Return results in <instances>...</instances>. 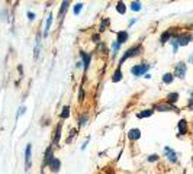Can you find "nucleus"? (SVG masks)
<instances>
[{
	"label": "nucleus",
	"instance_id": "nucleus-1",
	"mask_svg": "<svg viewBox=\"0 0 193 174\" xmlns=\"http://www.w3.org/2000/svg\"><path fill=\"white\" fill-rule=\"evenodd\" d=\"M138 54H141V47H139V45H135V47H132V48H129L127 52L123 54V57L121 58V61H119V67H121L128 58H132V57H135V55H138Z\"/></svg>",
	"mask_w": 193,
	"mask_h": 174
},
{
	"label": "nucleus",
	"instance_id": "nucleus-2",
	"mask_svg": "<svg viewBox=\"0 0 193 174\" xmlns=\"http://www.w3.org/2000/svg\"><path fill=\"white\" fill-rule=\"evenodd\" d=\"M149 70V64H147V62H144V64H138L135 65V67H132L131 68V73H132L134 76H144V74H147V71Z\"/></svg>",
	"mask_w": 193,
	"mask_h": 174
},
{
	"label": "nucleus",
	"instance_id": "nucleus-3",
	"mask_svg": "<svg viewBox=\"0 0 193 174\" xmlns=\"http://www.w3.org/2000/svg\"><path fill=\"white\" fill-rule=\"evenodd\" d=\"M174 38H176L177 44H179V47H184V45H187L190 41H193V36L190 35V33H182V35H176Z\"/></svg>",
	"mask_w": 193,
	"mask_h": 174
},
{
	"label": "nucleus",
	"instance_id": "nucleus-4",
	"mask_svg": "<svg viewBox=\"0 0 193 174\" xmlns=\"http://www.w3.org/2000/svg\"><path fill=\"white\" fill-rule=\"evenodd\" d=\"M155 110H160V112H180L176 106H173V104H168V103H158L154 106Z\"/></svg>",
	"mask_w": 193,
	"mask_h": 174
},
{
	"label": "nucleus",
	"instance_id": "nucleus-5",
	"mask_svg": "<svg viewBox=\"0 0 193 174\" xmlns=\"http://www.w3.org/2000/svg\"><path fill=\"white\" fill-rule=\"evenodd\" d=\"M186 70H187V67H186L184 62H177L176 68H174V76L179 77V78H184V76H186Z\"/></svg>",
	"mask_w": 193,
	"mask_h": 174
},
{
	"label": "nucleus",
	"instance_id": "nucleus-6",
	"mask_svg": "<svg viewBox=\"0 0 193 174\" xmlns=\"http://www.w3.org/2000/svg\"><path fill=\"white\" fill-rule=\"evenodd\" d=\"M164 154H165V157L168 158L171 163H177V154H176V151H173L170 147H165L164 148Z\"/></svg>",
	"mask_w": 193,
	"mask_h": 174
},
{
	"label": "nucleus",
	"instance_id": "nucleus-7",
	"mask_svg": "<svg viewBox=\"0 0 193 174\" xmlns=\"http://www.w3.org/2000/svg\"><path fill=\"white\" fill-rule=\"evenodd\" d=\"M173 38H174V31H173V29H168V31H165V32L160 36V42L165 44L168 39H173Z\"/></svg>",
	"mask_w": 193,
	"mask_h": 174
},
{
	"label": "nucleus",
	"instance_id": "nucleus-8",
	"mask_svg": "<svg viewBox=\"0 0 193 174\" xmlns=\"http://www.w3.org/2000/svg\"><path fill=\"white\" fill-rule=\"evenodd\" d=\"M48 167H50V168L52 170L54 173H57V171L60 170V167H61V161H60V160H58L57 157H54V158H52V160L50 161V164H48Z\"/></svg>",
	"mask_w": 193,
	"mask_h": 174
},
{
	"label": "nucleus",
	"instance_id": "nucleus-9",
	"mask_svg": "<svg viewBox=\"0 0 193 174\" xmlns=\"http://www.w3.org/2000/svg\"><path fill=\"white\" fill-rule=\"evenodd\" d=\"M128 38H129V35H128L127 31H121V32H118V35H116V42L121 45V44L127 42Z\"/></svg>",
	"mask_w": 193,
	"mask_h": 174
},
{
	"label": "nucleus",
	"instance_id": "nucleus-10",
	"mask_svg": "<svg viewBox=\"0 0 193 174\" xmlns=\"http://www.w3.org/2000/svg\"><path fill=\"white\" fill-rule=\"evenodd\" d=\"M128 138H129L131 141H137V139H139V138H141V130L137 129V128L131 129L129 132H128Z\"/></svg>",
	"mask_w": 193,
	"mask_h": 174
},
{
	"label": "nucleus",
	"instance_id": "nucleus-11",
	"mask_svg": "<svg viewBox=\"0 0 193 174\" xmlns=\"http://www.w3.org/2000/svg\"><path fill=\"white\" fill-rule=\"evenodd\" d=\"M31 151H32V145L28 144L26 149H25V161H26V170H29V165H31Z\"/></svg>",
	"mask_w": 193,
	"mask_h": 174
},
{
	"label": "nucleus",
	"instance_id": "nucleus-12",
	"mask_svg": "<svg viewBox=\"0 0 193 174\" xmlns=\"http://www.w3.org/2000/svg\"><path fill=\"white\" fill-rule=\"evenodd\" d=\"M177 128H179V135H184V134L187 132V122H186V119L180 120L179 125H177Z\"/></svg>",
	"mask_w": 193,
	"mask_h": 174
},
{
	"label": "nucleus",
	"instance_id": "nucleus-13",
	"mask_svg": "<svg viewBox=\"0 0 193 174\" xmlns=\"http://www.w3.org/2000/svg\"><path fill=\"white\" fill-rule=\"evenodd\" d=\"M54 158V155H52V147H48L47 148V151H45V157H44V165H48L50 164V161Z\"/></svg>",
	"mask_w": 193,
	"mask_h": 174
},
{
	"label": "nucleus",
	"instance_id": "nucleus-14",
	"mask_svg": "<svg viewBox=\"0 0 193 174\" xmlns=\"http://www.w3.org/2000/svg\"><path fill=\"white\" fill-rule=\"evenodd\" d=\"M80 55H81V58H83V65H84V68L87 70L89 65H90V60H92V55L87 54V52H80Z\"/></svg>",
	"mask_w": 193,
	"mask_h": 174
},
{
	"label": "nucleus",
	"instance_id": "nucleus-15",
	"mask_svg": "<svg viewBox=\"0 0 193 174\" xmlns=\"http://www.w3.org/2000/svg\"><path fill=\"white\" fill-rule=\"evenodd\" d=\"M177 100H179V93H168V96H167V103L168 104H173L174 106V103H176Z\"/></svg>",
	"mask_w": 193,
	"mask_h": 174
},
{
	"label": "nucleus",
	"instance_id": "nucleus-16",
	"mask_svg": "<svg viewBox=\"0 0 193 174\" xmlns=\"http://www.w3.org/2000/svg\"><path fill=\"white\" fill-rule=\"evenodd\" d=\"M153 113H154V109H145L142 112H139L137 116H138V119H144V118H149Z\"/></svg>",
	"mask_w": 193,
	"mask_h": 174
},
{
	"label": "nucleus",
	"instance_id": "nucleus-17",
	"mask_svg": "<svg viewBox=\"0 0 193 174\" xmlns=\"http://www.w3.org/2000/svg\"><path fill=\"white\" fill-rule=\"evenodd\" d=\"M122 80V71H121V67H118V70L113 73V76H112V81L113 83H118Z\"/></svg>",
	"mask_w": 193,
	"mask_h": 174
},
{
	"label": "nucleus",
	"instance_id": "nucleus-18",
	"mask_svg": "<svg viewBox=\"0 0 193 174\" xmlns=\"http://www.w3.org/2000/svg\"><path fill=\"white\" fill-rule=\"evenodd\" d=\"M173 80H174V76H173L171 73H165L164 76H163V83H165V84L173 83Z\"/></svg>",
	"mask_w": 193,
	"mask_h": 174
},
{
	"label": "nucleus",
	"instance_id": "nucleus-19",
	"mask_svg": "<svg viewBox=\"0 0 193 174\" xmlns=\"http://www.w3.org/2000/svg\"><path fill=\"white\" fill-rule=\"evenodd\" d=\"M52 15H50L48 16V19H47V25H45V31H44V36H47L48 35V31H50V28H51V23H52Z\"/></svg>",
	"mask_w": 193,
	"mask_h": 174
},
{
	"label": "nucleus",
	"instance_id": "nucleus-20",
	"mask_svg": "<svg viewBox=\"0 0 193 174\" xmlns=\"http://www.w3.org/2000/svg\"><path fill=\"white\" fill-rule=\"evenodd\" d=\"M116 10H118V13H121V15H123V13L127 12V6L123 5L122 2H118V5H116Z\"/></svg>",
	"mask_w": 193,
	"mask_h": 174
},
{
	"label": "nucleus",
	"instance_id": "nucleus-21",
	"mask_svg": "<svg viewBox=\"0 0 193 174\" xmlns=\"http://www.w3.org/2000/svg\"><path fill=\"white\" fill-rule=\"evenodd\" d=\"M61 136V125H58V128L55 129V135H54V144H58Z\"/></svg>",
	"mask_w": 193,
	"mask_h": 174
},
{
	"label": "nucleus",
	"instance_id": "nucleus-22",
	"mask_svg": "<svg viewBox=\"0 0 193 174\" xmlns=\"http://www.w3.org/2000/svg\"><path fill=\"white\" fill-rule=\"evenodd\" d=\"M68 115H70V108L68 106H64L62 108V112H61V119H67Z\"/></svg>",
	"mask_w": 193,
	"mask_h": 174
},
{
	"label": "nucleus",
	"instance_id": "nucleus-23",
	"mask_svg": "<svg viewBox=\"0 0 193 174\" xmlns=\"http://www.w3.org/2000/svg\"><path fill=\"white\" fill-rule=\"evenodd\" d=\"M131 9H132L134 12H139L141 10V3H139V2H132V3H131Z\"/></svg>",
	"mask_w": 193,
	"mask_h": 174
},
{
	"label": "nucleus",
	"instance_id": "nucleus-24",
	"mask_svg": "<svg viewBox=\"0 0 193 174\" xmlns=\"http://www.w3.org/2000/svg\"><path fill=\"white\" fill-rule=\"evenodd\" d=\"M68 6H70L68 2H62V5H61V10H60V16H62V15L66 13V10L68 9Z\"/></svg>",
	"mask_w": 193,
	"mask_h": 174
},
{
	"label": "nucleus",
	"instance_id": "nucleus-25",
	"mask_svg": "<svg viewBox=\"0 0 193 174\" xmlns=\"http://www.w3.org/2000/svg\"><path fill=\"white\" fill-rule=\"evenodd\" d=\"M119 47H121V45H119V44L116 42H113L112 44V51H113V55H112V57H113V58H115V55H116V52H118V49H119Z\"/></svg>",
	"mask_w": 193,
	"mask_h": 174
},
{
	"label": "nucleus",
	"instance_id": "nucleus-26",
	"mask_svg": "<svg viewBox=\"0 0 193 174\" xmlns=\"http://www.w3.org/2000/svg\"><path fill=\"white\" fill-rule=\"evenodd\" d=\"M81 9H83V5L81 3H77V5L74 6V15H78L81 12Z\"/></svg>",
	"mask_w": 193,
	"mask_h": 174
},
{
	"label": "nucleus",
	"instance_id": "nucleus-27",
	"mask_svg": "<svg viewBox=\"0 0 193 174\" xmlns=\"http://www.w3.org/2000/svg\"><path fill=\"white\" fill-rule=\"evenodd\" d=\"M171 45H173V52H177V49H179V44H177L176 38L171 39Z\"/></svg>",
	"mask_w": 193,
	"mask_h": 174
},
{
	"label": "nucleus",
	"instance_id": "nucleus-28",
	"mask_svg": "<svg viewBox=\"0 0 193 174\" xmlns=\"http://www.w3.org/2000/svg\"><path fill=\"white\" fill-rule=\"evenodd\" d=\"M86 120H87V116H86V115H83L81 118L78 119V126H83L84 123H86Z\"/></svg>",
	"mask_w": 193,
	"mask_h": 174
},
{
	"label": "nucleus",
	"instance_id": "nucleus-29",
	"mask_svg": "<svg viewBox=\"0 0 193 174\" xmlns=\"http://www.w3.org/2000/svg\"><path fill=\"white\" fill-rule=\"evenodd\" d=\"M157 160H158V155H157V154H151V155H148L149 163H154V161H157Z\"/></svg>",
	"mask_w": 193,
	"mask_h": 174
},
{
	"label": "nucleus",
	"instance_id": "nucleus-30",
	"mask_svg": "<svg viewBox=\"0 0 193 174\" xmlns=\"http://www.w3.org/2000/svg\"><path fill=\"white\" fill-rule=\"evenodd\" d=\"M28 19H29V21H33V19H35V13H32V12H28Z\"/></svg>",
	"mask_w": 193,
	"mask_h": 174
},
{
	"label": "nucleus",
	"instance_id": "nucleus-31",
	"mask_svg": "<svg viewBox=\"0 0 193 174\" xmlns=\"http://www.w3.org/2000/svg\"><path fill=\"white\" fill-rule=\"evenodd\" d=\"M84 97V92H83V89H80V92H78V100H83Z\"/></svg>",
	"mask_w": 193,
	"mask_h": 174
},
{
	"label": "nucleus",
	"instance_id": "nucleus-32",
	"mask_svg": "<svg viewBox=\"0 0 193 174\" xmlns=\"http://www.w3.org/2000/svg\"><path fill=\"white\" fill-rule=\"evenodd\" d=\"M25 113V106H22V108L19 109V113H17V116H19V115H23Z\"/></svg>",
	"mask_w": 193,
	"mask_h": 174
},
{
	"label": "nucleus",
	"instance_id": "nucleus-33",
	"mask_svg": "<svg viewBox=\"0 0 193 174\" xmlns=\"http://www.w3.org/2000/svg\"><path fill=\"white\" fill-rule=\"evenodd\" d=\"M81 67H83V62H81V61H80V62H77V68H81Z\"/></svg>",
	"mask_w": 193,
	"mask_h": 174
},
{
	"label": "nucleus",
	"instance_id": "nucleus-34",
	"mask_svg": "<svg viewBox=\"0 0 193 174\" xmlns=\"http://www.w3.org/2000/svg\"><path fill=\"white\" fill-rule=\"evenodd\" d=\"M189 62H192V64H193V54L189 57Z\"/></svg>",
	"mask_w": 193,
	"mask_h": 174
},
{
	"label": "nucleus",
	"instance_id": "nucleus-35",
	"mask_svg": "<svg viewBox=\"0 0 193 174\" xmlns=\"http://www.w3.org/2000/svg\"><path fill=\"white\" fill-rule=\"evenodd\" d=\"M192 100H193V93H192Z\"/></svg>",
	"mask_w": 193,
	"mask_h": 174
},
{
	"label": "nucleus",
	"instance_id": "nucleus-36",
	"mask_svg": "<svg viewBox=\"0 0 193 174\" xmlns=\"http://www.w3.org/2000/svg\"><path fill=\"white\" fill-rule=\"evenodd\" d=\"M42 174H44V173H42Z\"/></svg>",
	"mask_w": 193,
	"mask_h": 174
}]
</instances>
